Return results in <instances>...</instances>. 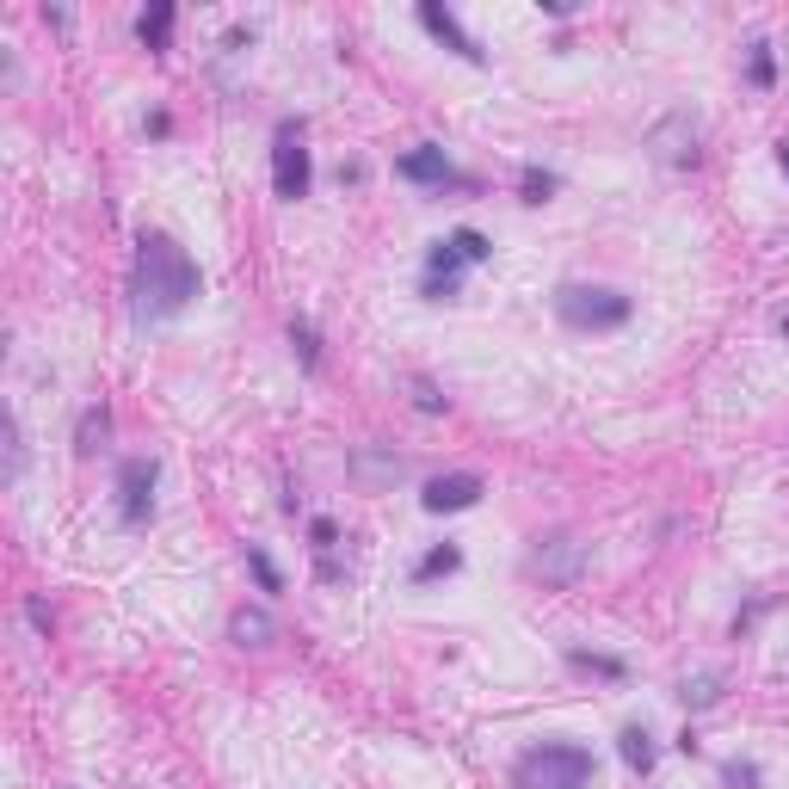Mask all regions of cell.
<instances>
[{
    "mask_svg": "<svg viewBox=\"0 0 789 789\" xmlns=\"http://www.w3.org/2000/svg\"><path fill=\"white\" fill-rule=\"evenodd\" d=\"M204 290L191 254L174 241V235H142L136 241V266H130V315L142 327H161L174 315H186L191 296Z\"/></svg>",
    "mask_w": 789,
    "mask_h": 789,
    "instance_id": "1",
    "label": "cell"
},
{
    "mask_svg": "<svg viewBox=\"0 0 789 789\" xmlns=\"http://www.w3.org/2000/svg\"><path fill=\"white\" fill-rule=\"evenodd\" d=\"M592 747H580V740H543V747L519 752V765H512V783L519 789H586L592 783Z\"/></svg>",
    "mask_w": 789,
    "mask_h": 789,
    "instance_id": "2",
    "label": "cell"
},
{
    "mask_svg": "<svg viewBox=\"0 0 789 789\" xmlns=\"http://www.w3.org/2000/svg\"><path fill=\"white\" fill-rule=\"evenodd\" d=\"M555 315L568 327H580V334H611V327H623L635 315V303L623 290H611V284H562L555 290Z\"/></svg>",
    "mask_w": 789,
    "mask_h": 789,
    "instance_id": "3",
    "label": "cell"
},
{
    "mask_svg": "<svg viewBox=\"0 0 789 789\" xmlns=\"http://www.w3.org/2000/svg\"><path fill=\"white\" fill-rule=\"evenodd\" d=\"M308 179H315V167H308V136L296 118H284L278 136H272V191H278L284 204H303Z\"/></svg>",
    "mask_w": 789,
    "mask_h": 789,
    "instance_id": "4",
    "label": "cell"
},
{
    "mask_svg": "<svg viewBox=\"0 0 789 789\" xmlns=\"http://www.w3.org/2000/svg\"><path fill=\"white\" fill-rule=\"evenodd\" d=\"M524 574H531V580H543V586H555V592L580 586V574H586V543H580L574 531H555V536H543V543L531 549V562H524Z\"/></svg>",
    "mask_w": 789,
    "mask_h": 789,
    "instance_id": "5",
    "label": "cell"
},
{
    "mask_svg": "<svg viewBox=\"0 0 789 789\" xmlns=\"http://www.w3.org/2000/svg\"><path fill=\"white\" fill-rule=\"evenodd\" d=\"M155 482H161V463L155 456H124L118 463V519L130 531H142L155 519Z\"/></svg>",
    "mask_w": 789,
    "mask_h": 789,
    "instance_id": "6",
    "label": "cell"
},
{
    "mask_svg": "<svg viewBox=\"0 0 789 789\" xmlns=\"http://www.w3.org/2000/svg\"><path fill=\"white\" fill-rule=\"evenodd\" d=\"M648 155H654L660 167H697V155H703V124H697L691 111H667V118L648 130Z\"/></svg>",
    "mask_w": 789,
    "mask_h": 789,
    "instance_id": "7",
    "label": "cell"
},
{
    "mask_svg": "<svg viewBox=\"0 0 789 789\" xmlns=\"http://www.w3.org/2000/svg\"><path fill=\"white\" fill-rule=\"evenodd\" d=\"M482 494H487L482 475H475V469H456V475H432L426 494H420V506L426 512H469Z\"/></svg>",
    "mask_w": 789,
    "mask_h": 789,
    "instance_id": "8",
    "label": "cell"
},
{
    "mask_svg": "<svg viewBox=\"0 0 789 789\" xmlns=\"http://www.w3.org/2000/svg\"><path fill=\"white\" fill-rule=\"evenodd\" d=\"M395 174L407 179V186H456V167H451V155H444L438 142H420V148H407L402 161H395Z\"/></svg>",
    "mask_w": 789,
    "mask_h": 789,
    "instance_id": "9",
    "label": "cell"
},
{
    "mask_svg": "<svg viewBox=\"0 0 789 789\" xmlns=\"http://www.w3.org/2000/svg\"><path fill=\"white\" fill-rule=\"evenodd\" d=\"M228 642L235 648H272L278 642V623H272V611L266 604H235V617H228Z\"/></svg>",
    "mask_w": 789,
    "mask_h": 789,
    "instance_id": "10",
    "label": "cell"
},
{
    "mask_svg": "<svg viewBox=\"0 0 789 789\" xmlns=\"http://www.w3.org/2000/svg\"><path fill=\"white\" fill-rule=\"evenodd\" d=\"M420 26H426V31H432V38H438V43H451V50H456V56H463V62H482V43L469 38V31H463V26H456V19H451V13H444L438 0H426V7H420Z\"/></svg>",
    "mask_w": 789,
    "mask_h": 789,
    "instance_id": "11",
    "label": "cell"
},
{
    "mask_svg": "<svg viewBox=\"0 0 789 789\" xmlns=\"http://www.w3.org/2000/svg\"><path fill=\"white\" fill-rule=\"evenodd\" d=\"M352 475H358L364 487H388V482H402V456H383V451H358V456H352Z\"/></svg>",
    "mask_w": 789,
    "mask_h": 789,
    "instance_id": "12",
    "label": "cell"
},
{
    "mask_svg": "<svg viewBox=\"0 0 789 789\" xmlns=\"http://www.w3.org/2000/svg\"><path fill=\"white\" fill-rule=\"evenodd\" d=\"M617 747H623V765L629 771H654V759H660V747H654V734H648V728H623V734H617Z\"/></svg>",
    "mask_w": 789,
    "mask_h": 789,
    "instance_id": "13",
    "label": "cell"
},
{
    "mask_svg": "<svg viewBox=\"0 0 789 789\" xmlns=\"http://www.w3.org/2000/svg\"><path fill=\"white\" fill-rule=\"evenodd\" d=\"M106 438H111V414H106V407H87V414H81V426H75V451H81V456H93Z\"/></svg>",
    "mask_w": 789,
    "mask_h": 789,
    "instance_id": "14",
    "label": "cell"
},
{
    "mask_svg": "<svg viewBox=\"0 0 789 789\" xmlns=\"http://www.w3.org/2000/svg\"><path fill=\"white\" fill-rule=\"evenodd\" d=\"M167 31H174V7H167V0H161V7H148V13L136 19V38H142L148 50H167Z\"/></svg>",
    "mask_w": 789,
    "mask_h": 789,
    "instance_id": "15",
    "label": "cell"
},
{
    "mask_svg": "<svg viewBox=\"0 0 789 789\" xmlns=\"http://www.w3.org/2000/svg\"><path fill=\"white\" fill-rule=\"evenodd\" d=\"M456 568H463V549H456V543H438V549H426V555H420L414 580H438V574H456Z\"/></svg>",
    "mask_w": 789,
    "mask_h": 789,
    "instance_id": "16",
    "label": "cell"
},
{
    "mask_svg": "<svg viewBox=\"0 0 789 789\" xmlns=\"http://www.w3.org/2000/svg\"><path fill=\"white\" fill-rule=\"evenodd\" d=\"M684 709H709V703H722V672H697V679H684Z\"/></svg>",
    "mask_w": 789,
    "mask_h": 789,
    "instance_id": "17",
    "label": "cell"
},
{
    "mask_svg": "<svg viewBox=\"0 0 789 789\" xmlns=\"http://www.w3.org/2000/svg\"><path fill=\"white\" fill-rule=\"evenodd\" d=\"M568 667H580V672H599V679H623V660L617 654H592V648H568Z\"/></svg>",
    "mask_w": 789,
    "mask_h": 789,
    "instance_id": "18",
    "label": "cell"
},
{
    "mask_svg": "<svg viewBox=\"0 0 789 789\" xmlns=\"http://www.w3.org/2000/svg\"><path fill=\"white\" fill-rule=\"evenodd\" d=\"M747 81L752 87H759V93H765V87H777V56H771V43H752V56H747Z\"/></svg>",
    "mask_w": 789,
    "mask_h": 789,
    "instance_id": "19",
    "label": "cell"
},
{
    "mask_svg": "<svg viewBox=\"0 0 789 789\" xmlns=\"http://www.w3.org/2000/svg\"><path fill=\"white\" fill-rule=\"evenodd\" d=\"M247 568H254V580H259V592H284V574H278V562H272L259 543H247Z\"/></svg>",
    "mask_w": 789,
    "mask_h": 789,
    "instance_id": "20",
    "label": "cell"
},
{
    "mask_svg": "<svg viewBox=\"0 0 789 789\" xmlns=\"http://www.w3.org/2000/svg\"><path fill=\"white\" fill-rule=\"evenodd\" d=\"M407 388H414L420 414H444V407H451V395H438V383H432V376H407Z\"/></svg>",
    "mask_w": 789,
    "mask_h": 789,
    "instance_id": "21",
    "label": "cell"
},
{
    "mask_svg": "<svg viewBox=\"0 0 789 789\" xmlns=\"http://www.w3.org/2000/svg\"><path fill=\"white\" fill-rule=\"evenodd\" d=\"M290 346L303 352L308 371H322V339H315V327H308V322H290Z\"/></svg>",
    "mask_w": 789,
    "mask_h": 789,
    "instance_id": "22",
    "label": "cell"
},
{
    "mask_svg": "<svg viewBox=\"0 0 789 789\" xmlns=\"http://www.w3.org/2000/svg\"><path fill=\"white\" fill-rule=\"evenodd\" d=\"M451 241H456V247H463V254H469V266H482V259L494 254V241H487L482 228H456Z\"/></svg>",
    "mask_w": 789,
    "mask_h": 789,
    "instance_id": "23",
    "label": "cell"
},
{
    "mask_svg": "<svg viewBox=\"0 0 789 789\" xmlns=\"http://www.w3.org/2000/svg\"><path fill=\"white\" fill-rule=\"evenodd\" d=\"M555 198V174H543V167H524V204H549Z\"/></svg>",
    "mask_w": 789,
    "mask_h": 789,
    "instance_id": "24",
    "label": "cell"
},
{
    "mask_svg": "<svg viewBox=\"0 0 789 789\" xmlns=\"http://www.w3.org/2000/svg\"><path fill=\"white\" fill-rule=\"evenodd\" d=\"M26 475V438H19V420H7V482Z\"/></svg>",
    "mask_w": 789,
    "mask_h": 789,
    "instance_id": "25",
    "label": "cell"
},
{
    "mask_svg": "<svg viewBox=\"0 0 789 789\" xmlns=\"http://www.w3.org/2000/svg\"><path fill=\"white\" fill-rule=\"evenodd\" d=\"M722 783H728V789H759V765L728 759V765H722Z\"/></svg>",
    "mask_w": 789,
    "mask_h": 789,
    "instance_id": "26",
    "label": "cell"
},
{
    "mask_svg": "<svg viewBox=\"0 0 789 789\" xmlns=\"http://www.w3.org/2000/svg\"><path fill=\"white\" fill-rule=\"evenodd\" d=\"M308 536H315V549H322V555H334V543H339L334 519H315V524H308Z\"/></svg>",
    "mask_w": 789,
    "mask_h": 789,
    "instance_id": "27",
    "label": "cell"
},
{
    "mask_svg": "<svg viewBox=\"0 0 789 789\" xmlns=\"http://www.w3.org/2000/svg\"><path fill=\"white\" fill-rule=\"evenodd\" d=\"M26 617H31V623H38V635H43V642H50V629H56L50 604H43V599H26Z\"/></svg>",
    "mask_w": 789,
    "mask_h": 789,
    "instance_id": "28",
    "label": "cell"
},
{
    "mask_svg": "<svg viewBox=\"0 0 789 789\" xmlns=\"http://www.w3.org/2000/svg\"><path fill=\"white\" fill-rule=\"evenodd\" d=\"M777 167H783V174H789V136H783V142H777Z\"/></svg>",
    "mask_w": 789,
    "mask_h": 789,
    "instance_id": "29",
    "label": "cell"
}]
</instances>
